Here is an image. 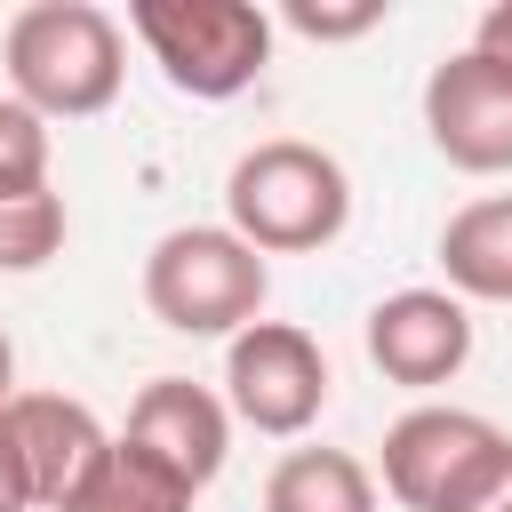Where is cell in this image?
Segmentation results:
<instances>
[{
	"label": "cell",
	"instance_id": "obj_19",
	"mask_svg": "<svg viewBox=\"0 0 512 512\" xmlns=\"http://www.w3.org/2000/svg\"><path fill=\"white\" fill-rule=\"evenodd\" d=\"M480 512H512V464H504V480H496V496H488Z\"/></svg>",
	"mask_w": 512,
	"mask_h": 512
},
{
	"label": "cell",
	"instance_id": "obj_16",
	"mask_svg": "<svg viewBox=\"0 0 512 512\" xmlns=\"http://www.w3.org/2000/svg\"><path fill=\"white\" fill-rule=\"evenodd\" d=\"M288 24H296L304 40H360V32L384 24V0H344V8H328V0H288Z\"/></svg>",
	"mask_w": 512,
	"mask_h": 512
},
{
	"label": "cell",
	"instance_id": "obj_13",
	"mask_svg": "<svg viewBox=\"0 0 512 512\" xmlns=\"http://www.w3.org/2000/svg\"><path fill=\"white\" fill-rule=\"evenodd\" d=\"M64 512H192V488H184L168 464H152L144 448L112 440V456L88 472V488H80Z\"/></svg>",
	"mask_w": 512,
	"mask_h": 512
},
{
	"label": "cell",
	"instance_id": "obj_5",
	"mask_svg": "<svg viewBox=\"0 0 512 512\" xmlns=\"http://www.w3.org/2000/svg\"><path fill=\"white\" fill-rule=\"evenodd\" d=\"M512 464V432L472 408H408L384 432V488L400 512H480Z\"/></svg>",
	"mask_w": 512,
	"mask_h": 512
},
{
	"label": "cell",
	"instance_id": "obj_3",
	"mask_svg": "<svg viewBox=\"0 0 512 512\" xmlns=\"http://www.w3.org/2000/svg\"><path fill=\"white\" fill-rule=\"evenodd\" d=\"M272 272L232 224H176L144 256V304L176 336H240L264 320Z\"/></svg>",
	"mask_w": 512,
	"mask_h": 512
},
{
	"label": "cell",
	"instance_id": "obj_12",
	"mask_svg": "<svg viewBox=\"0 0 512 512\" xmlns=\"http://www.w3.org/2000/svg\"><path fill=\"white\" fill-rule=\"evenodd\" d=\"M264 512H376V480L344 448H288L264 480Z\"/></svg>",
	"mask_w": 512,
	"mask_h": 512
},
{
	"label": "cell",
	"instance_id": "obj_8",
	"mask_svg": "<svg viewBox=\"0 0 512 512\" xmlns=\"http://www.w3.org/2000/svg\"><path fill=\"white\" fill-rule=\"evenodd\" d=\"M0 424L16 440V464H24L32 504H48V512H64L88 488V472L112 456V432L96 424V408L88 400H64V392H16L0 408Z\"/></svg>",
	"mask_w": 512,
	"mask_h": 512
},
{
	"label": "cell",
	"instance_id": "obj_18",
	"mask_svg": "<svg viewBox=\"0 0 512 512\" xmlns=\"http://www.w3.org/2000/svg\"><path fill=\"white\" fill-rule=\"evenodd\" d=\"M16 400V344H8V328H0V408Z\"/></svg>",
	"mask_w": 512,
	"mask_h": 512
},
{
	"label": "cell",
	"instance_id": "obj_10",
	"mask_svg": "<svg viewBox=\"0 0 512 512\" xmlns=\"http://www.w3.org/2000/svg\"><path fill=\"white\" fill-rule=\"evenodd\" d=\"M368 360L392 384H408V392L448 384L472 360V312H464V296H448V288H392L368 312Z\"/></svg>",
	"mask_w": 512,
	"mask_h": 512
},
{
	"label": "cell",
	"instance_id": "obj_17",
	"mask_svg": "<svg viewBox=\"0 0 512 512\" xmlns=\"http://www.w3.org/2000/svg\"><path fill=\"white\" fill-rule=\"evenodd\" d=\"M0 512H32V488H24V464H16L8 424H0Z\"/></svg>",
	"mask_w": 512,
	"mask_h": 512
},
{
	"label": "cell",
	"instance_id": "obj_15",
	"mask_svg": "<svg viewBox=\"0 0 512 512\" xmlns=\"http://www.w3.org/2000/svg\"><path fill=\"white\" fill-rule=\"evenodd\" d=\"M48 192V120L16 96H0V200Z\"/></svg>",
	"mask_w": 512,
	"mask_h": 512
},
{
	"label": "cell",
	"instance_id": "obj_11",
	"mask_svg": "<svg viewBox=\"0 0 512 512\" xmlns=\"http://www.w3.org/2000/svg\"><path fill=\"white\" fill-rule=\"evenodd\" d=\"M440 272L464 304H512V192H488L440 224Z\"/></svg>",
	"mask_w": 512,
	"mask_h": 512
},
{
	"label": "cell",
	"instance_id": "obj_14",
	"mask_svg": "<svg viewBox=\"0 0 512 512\" xmlns=\"http://www.w3.org/2000/svg\"><path fill=\"white\" fill-rule=\"evenodd\" d=\"M56 248H64V200L56 192L0 200V272H40Z\"/></svg>",
	"mask_w": 512,
	"mask_h": 512
},
{
	"label": "cell",
	"instance_id": "obj_4",
	"mask_svg": "<svg viewBox=\"0 0 512 512\" xmlns=\"http://www.w3.org/2000/svg\"><path fill=\"white\" fill-rule=\"evenodd\" d=\"M128 24L152 48L160 80L200 104L256 88V72L272 64V16L248 0H136Z\"/></svg>",
	"mask_w": 512,
	"mask_h": 512
},
{
	"label": "cell",
	"instance_id": "obj_6",
	"mask_svg": "<svg viewBox=\"0 0 512 512\" xmlns=\"http://www.w3.org/2000/svg\"><path fill=\"white\" fill-rule=\"evenodd\" d=\"M224 408L264 440H296L328 408V352L296 320H256L224 344Z\"/></svg>",
	"mask_w": 512,
	"mask_h": 512
},
{
	"label": "cell",
	"instance_id": "obj_1",
	"mask_svg": "<svg viewBox=\"0 0 512 512\" xmlns=\"http://www.w3.org/2000/svg\"><path fill=\"white\" fill-rule=\"evenodd\" d=\"M224 216L256 256H312L352 224V176L336 152H320L304 136H272L232 160Z\"/></svg>",
	"mask_w": 512,
	"mask_h": 512
},
{
	"label": "cell",
	"instance_id": "obj_7",
	"mask_svg": "<svg viewBox=\"0 0 512 512\" xmlns=\"http://www.w3.org/2000/svg\"><path fill=\"white\" fill-rule=\"evenodd\" d=\"M424 136L448 168L464 176H504L512 168V64L464 48L432 64L424 80Z\"/></svg>",
	"mask_w": 512,
	"mask_h": 512
},
{
	"label": "cell",
	"instance_id": "obj_2",
	"mask_svg": "<svg viewBox=\"0 0 512 512\" xmlns=\"http://www.w3.org/2000/svg\"><path fill=\"white\" fill-rule=\"evenodd\" d=\"M128 48L96 0H32L8 16V88L40 120H96L120 96Z\"/></svg>",
	"mask_w": 512,
	"mask_h": 512
},
{
	"label": "cell",
	"instance_id": "obj_9",
	"mask_svg": "<svg viewBox=\"0 0 512 512\" xmlns=\"http://www.w3.org/2000/svg\"><path fill=\"white\" fill-rule=\"evenodd\" d=\"M128 448H144L152 464H168L192 496L224 472V456H232V408L208 392V384H192V376H152L136 400H128V432H120Z\"/></svg>",
	"mask_w": 512,
	"mask_h": 512
}]
</instances>
